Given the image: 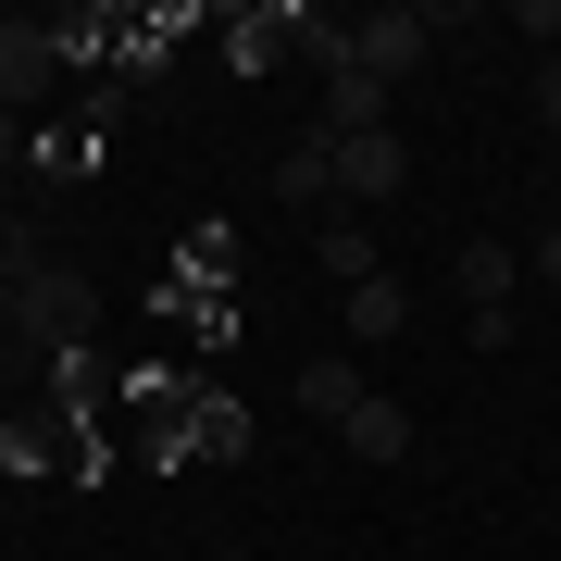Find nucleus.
Masks as SVG:
<instances>
[{
  "label": "nucleus",
  "mask_w": 561,
  "mask_h": 561,
  "mask_svg": "<svg viewBox=\"0 0 561 561\" xmlns=\"http://www.w3.org/2000/svg\"><path fill=\"white\" fill-rule=\"evenodd\" d=\"M13 337H25V350H50V362H76L88 337H101V287H88L76 262H38V275L13 287Z\"/></svg>",
  "instance_id": "f257e3e1"
},
{
  "label": "nucleus",
  "mask_w": 561,
  "mask_h": 561,
  "mask_svg": "<svg viewBox=\"0 0 561 561\" xmlns=\"http://www.w3.org/2000/svg\"><path fill=\"white\" fill-rule=\"evenodd\" d=\"M424 50H437V13H412V0H375V13H350V62H362L375 88H400Z\"/></svg>",
  "instance_id": "f03ea898"
},
{
  "label": "nucleus",
  "mask_w": 561,
  "mask_h": 561,
  "mask_svg": "<svg viewBox=\"0 0 561 561\" xmlns=\"http://www.w3.org/2000/svg\"><path fill=\"white\" fill-rule=\"evenodd\" d=\"M50 88H62V38H50V25H25V13H0V113L38 125Z\"/></svg>",
  "instance_id": "7ed1b4c3"
},
{
  "label": "nucleus",
  "mask_w": 561,
  "mask_h": 561,
  "mask_svg": "<svg viewBox=\"0 0 561 561\" xmlns=\"http://www.w3.org/2000/svg\"><path fill=\"white\" fill-rule=\"evenodd\" d=\"M400 187H412V150L387 138V125H362V138H337V201H350V213L400 201Z\"/></svg>",
  "instance_id": "20e7f679"
},
{
  "label": "nucleus",
  "mask_w": 561,
  "mask_h": 561,
  "mask_svg": "<svg viewBox=\"0 0 561 561\" xmlns=\"http://www.w3.org/2000/svg\"><path fill=\"white\" fill-rule=\"evenodd\" d=\"M275 201H287V213H312V225L337 213V138H324V125L275 150Z\"/></svg>",
  "instance_id": "39448f33"
},
{
  "label": "nucleus",
  "mask_w": 561,
  "mask_h": 561,
  "mask_svg": "<svg viewBox=\"0 0 561 561\" xmlns=\"http://www.w3.org/2000/svg\"><path fill=\"white\" fill-rule=\"evenodd\" d=\"M449 287L474 312H512V287H524V250L512 238H449Z\"/></svg>",
  "instance_id": "423d86ee"
},
{
  "label": "nucleus",
  "mask_w": 561,
  "mask_h": 561,
  "mask_svg": "<svg viewBox=\"0 0 561 561\" xmlns=\"http://www.w3.org/2000/svg\"><path fill=\"white\" fill-rule=\"evenodd\" d=\"M287 400H300L312 424H350L375 387H362V362H350V350H324V362H300V387H287Z\"/></svg>",
  "instance_id": "0eeeda50"
},
{
  "label": "nucleus",
  "mask_w": 561,
  "mask_h": 561,
  "mask_svg": "<svg viewBox=\"0 0 561 561\" xmlns=\"http://www.w3.org/2000/svg\"><path fill=\"white\" fill-rule=\"evenodd\" d=\"M175 437L201 449V461H238V449H250V412L225 400V387H187V412H175Z\"/></svg>",
  "instance_id": "6e6552de"
},
{
  "label": "nucleus",
  "mask_w": 561,
  "mask_h": 561,
  "mask_svg": "<svg viewBox=\"0 0 561 561\" xmlns=\"http://www.w3.org/2000/svg\"><path fill=\"white\" fill-rule=\"evenodd\" d=\"M312 250H324V275H337V287H362V275H387V262H375V225H362L350 201H337V213L312 225Z\"/></svg>",
  "instance_id": "1a4fd4ad"
},
{
  "label": "nucleus",
  "mask_w": 561,
  "mask_h": 561,
  "mask_svg": "<svg viewBox=\"0 0 561 561\" xmlns=\"http://www.w3.org/2000/svg\"><path fill=\"white\" fill-rule=\"evenodd\" d=\"M287 25H300V13H225V62H238V76H275V62H287Z\"/></svg>",
  "instance_id": "9d476101"
},
{
  "label": "nucleus",
  "mask_w": 561,
  "mask_h": 561,
  "mask_svg": "<svg viewBox=\"0 0 561 561\" xmlns=\"http://www.w3.org/2000/svg\"><path fill=\"white\" fill-rule=\"evenodd\" d=\"M337 437H350L362 461H412V412H400V400H387V387H375V400H362V412L337 424Z\"/></svg>",
  "instance_id": "9b49d317"
},
{
  "label": "nucleus",
  "mask_w": 561,
  "mask_h": 561,
  "mask_svg": "<svg viewBox=\"0 0 561 561\" xmlns=\"http://www.w3.org/2000/svg\"><path fill=\"white\" fill-rule=\"evenodd\" d=\"M400 324H412V287H400V275H362V287H350V337H362V350L400 337Z\"/></svg>",
  "instance_id": "f8f14e48"
},
{
  "label": "nucleus",
  "mask_w": 561,
  "mask_h": 561,
  "mask_svg": "<svg viewBox=\"0 0 561 561\" xmlns=\"http://www.w3.org/2000/svg\"><path fill=\"white\" fill-rule=\"evenodd\" d=\"M0 187H25V113H0Z\"/></svg>",
  "instance_id": "ddd939ff"
},
{
  "label": "nucleus",
  "mask_w": 561,
  "mask_h": 561,
  "mask_svg": "<svg viewBox=\"0 0 561 561\" xmlns=\"http://www.w3.org/2000/svg\"><path fill=\"white\" fill-rule=\"evenodd\" d=\"M524 275H537V287H561V225H549L537 250H524Z\"/></svg>",
  "instance_id": "4468645a"
},
{
  "label": "nucleus",
  "mask_w": 561,
  "mask_h": 561,
  "mask_svg": "<svg viewBox=\"0 0 561 561\" xmlns=\"http://www.w3.org/2000/svg\"><path fill=\"white\" fill-rule=\"evenodd\" d=\"M537 113H549V138H561V50H549V76H537Z\"/></svg>",
  "instance_id": "2eb2a0df"
},
{
  "label": "nucleus",
  "mask_w": 561,
  "mask_h": 561,
  "mask_svg": "<svg viewBox=\"0 0 561 561\" xmlns=\"http://www.w3.org/2000/svg\"><path fill=\"white\" fill-rule=\"evenodd\" d=\"M13 362H25V337H13V300H0V375H13Z\"/></svg>",
  "instance_id": "dca6fc26"
}]
</instances>
